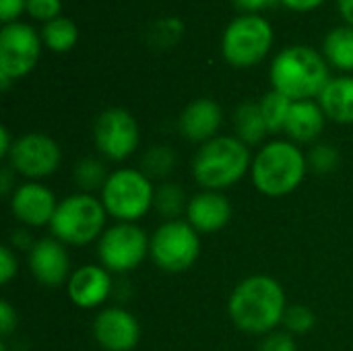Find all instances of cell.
I'll use <instances>...</instances> for the list:
<instances>
[{
    "instance_id": "1",
    "label": "cell",
    "mask_w": 353,
    "mask_h": 351,
    "mask_svg": "<svg viewBox=\"0 0 353 351\" xmlns=\"http://www.w3.org/2000/svg\"><path fill=\"white\" fill-rule=\"evenodd\" d=\"M285 292L281 283L267 275H252L236 285L228 312L232 323L250 335L273 333L285 317Z\"/></svg>"
},
{
    "instance_id": "2",
    "label": "cell",
    "mask_w": 353,
    "mask_h": 351,
    "mask_svg": "<svg viewBox=\"0 0 353 351\" xmlns=\"http://www.w3.org/2000/svg\"><path fill=\"white\" fill-rule=\"evenodd\" d=\"M271 85L292 101L319 99L331 81L327 58L310 46H288L271 62Z\"/></svg>"
},
{
    "instance_id": "3",
    "label": "cell",
    "mask_w": 353,
    "mask_h": 351,
    "mask_svg": "<svg viewBox=\"0 0 353 351\" xmlns=\"http://www.w3.org/2000/svg\"><path fill=\"white\" fill-rule=\"evenodd\" d=\"M248 168H252V157L246 143L238 137H215L194 155L192 176L205 190L221 192L240 182Z\"/></svg>"
},
{
    "instance_id": "4",
    "label": "cell",
    "mask_w": 353,
    "mask_h": 351,
    "mask_svg": "<svg viewBox=\"0 0 353 351\" xmlns=\"http://www.w3.org/2000/svg\"><path fill=\"white\" fill-rule=\"evenodd\" d=\"M308 170V157L292 141H271L252 159V182L267 197L294 192Z\"/></svg>"
},
{
    "instance_id": "5",
    "label": "cell",
    "mask_w": 353,
    "mask_h": 351,
    "mask_svg": "<svg viewBox=\"0 0 353 351\" xmlns=\"http://www.w3.org/2000/svg\"><path fill=\"white\" fill-rule=\"evenodd\" d=\"M275 33L261 12H242L228 23L221 35V54L236 68H250L271 52Z\"/></svg>"
},
{
    "instance_id": "6",
    "label": "cell",
    "mask_w": 353,
    "mask_h": 351,
    "mask_svg": "<svg viewBox=\"0 0 353 351\" xmlns=\"http://www.w3.org/2000/svg\"><path fill=\"white\" fill-rule=\"evenodd\" d=\"M105 207L99 199L79 192L58 203L50 221L52 238L70 246H85L99 238L105 225Z\"/></svg>"
},
{
    "instance_id": "7",
    "label": "cell",
    "mask_w": 353,
    "mask_h": 351,
    "mask_svg": "<svg viewBox=\"0 0 353 351\" xmlns=\"http://www.w3.org/2000/svg\"><path fill=\"white\" fill-rule=\"evenodd\" d=\"M101 203L105 213L116 217L118 223H134L155 205V190L145 172L122 168L108 176L101 188Z\"/></svg>"
},
{
    "instance_id": "8",
    "label": "cell",
    "mask_w": 353,
    "mask_h": 351,
    "mask_svg": "<svg viewBox=\"0 0 353 351\" xmlns=\"http://www.w3.org/2000/svg\"><path fill=\"white\" fill-rule=\"evenodd\" d=\"M153 263L168 273H182L190 269L201 254L199 232L182 219H170L151 236Z\"/></svg>"
},
{
    "instance_id": "9",
    "label": "cell",
    "mask_w": 353,
    "mask_h": 351,
    "mask_svg": "<svg viewBox=\"0 0 353 351\" xmlns=\"http://www.w3.org/2000/svg\"><path fill=\"white\" fill-rule=\"evenodd\" d=\"M151 250V240L137 223H116L101 234L97 257L108 271H134Z\"/></svg>"
},
{
    "instance_id": "10",
    "label": "cell",
    "mask_w": 353,
    "mask_h": 351,
    "mask_svg": "<svg viewBox=\"0 0 353 351\" xmlns=\"http://www.w3.org/2000/svg\"><path fill=\"white\" fill-rule=\"evenodd\" d=\"M41 43V35L29 23H6L0 29V72L12 81L29 74L39 60Z\"/></svg>"
},
{
    "instance_id": "11",
    "label": "cell",
    "mask_w": 353,
    "mask_h": 351,
    "mask_svg": "<svg viewBox=\"0 0 353 351\" xmlns=\"http://www.w3.org/2000/svg\"><path fill=\"white\" fill-rule=\"evenodd\" d=\"M93 139L103 157L124 161L139 147V124L128 110L108 108L95 120Z\"/></svg>"
},
{
    "instance_id": "12",
    "label": "cell",
    "mask_w": 353,
    "mask_h": 351,
    "mask_svg": "<svg viewBox=\"0 0 353 351\" xmlns=\"http://www.w3.org/2000/svg\"><path fill=\"white\" fill-rule=\"evenodd\" d=\"M60 147L54 139L41 132H29L14 141L8 163L10 170L25 178H46L60 166Z\"/></svg>"
},
{
    "instance_id": "13",
    "label": "cell",
    "mask_w": 353,
    "mask_h": 351,
    "mask_svg": "<svg viewBox=\"0 0 353 351\" xmlns=\"http://www.w3.org/2000/svg\"><path fill=\"white\" fill-rule=\"evenodd\" d=\"M93 337L105 351H132L139 343L141 327L124 308H108L93 321Z\"/></svg>"
},
{
    "instance_id": "14",
    "label": "cell",
    "mask_w": 353,
    "mask_h": 351,
    "mask_svg": "<svg viewBox=\"0 0 353 351\" xmlns=\"http://www.w3.org/2000/svg\"><path fill=\"white\" fill-rule=\"evenodd\" d=\"M29 267L33 277L46 288H60L72 275L68 252L56 238H41L31 246Z\"/></svg>"
},
{
    "instance_id": "15",
    "label": "cell",
    "mask_w": 353,
    "mask_h": 351,
    "mask_svg": "<svg viewBox=\"0 0 353 351\" xmlns=\"http://www.w3.org/2000/svg\"><path fill=\"white\" fill-rule=\"evenodd\" d=\"M56 197L54 192L37 182H25L19 188H14L10 197V211L12 215L31 228L50 225L54 213H56Z\"/></svg>"
},
{
    "instance_id": "16",
    "label": "cell",
    "mask_w": 353,
    "mask_h": 351,
    "mask_svg": "<svg viewBox=\"0 0 353 351\" xmlns=\"http://www.w3.org/2000/svg\"><path fill=\"white\" fill-rule=\"evenodd\" d=\"M186 217L199 234H213L225 228L232 219V205L225 194L217 190H203L188 201Z\"/></svg>"
},
{
    "instance_id": "17",
    "label": "cell",
    "mask_w": 353,
    "mask_h": 351,
    "mask_svg": "<svg viewBox=\"0 0 353 351\" xmlns=\"http://www.w3.org/2000/svg\"><path fill=\"white\" fill-rule=\"evenodd\" d=\"M112 294V277L105 267L85 265L68 279V298L74 306L91 310L108 300Z\"/></svg>"
},
{
    "instance_id": "18",
    "label": "cell",
    "mask_w": 353,
    "mask_h": 351,
    "mask_svg": "<svg viewBox=\"0 0 353 351\" xmlns=\"http://www.w3.org/2000/svg\"><path fill=\"white\" fill-rule=\"evenodd\" d=\"M223 122V112L219 108L217 101L209 99V97H199L194 101H190L182 114H180V132L192 141V143H201L205 145L207 141L217 137V130Z\"/></svg>"
},
{
    "instance_id": "19",
    "label": "cell",
    "mask_w": 353,
    "mask_h": 351,
    "mask_svg": "<svg viewBox=\"0 0 353 351\" xmlns=\"http://www.w3.org/2000/svg\"><path fill=\"white\" fill-rule=\"evenodd\" d=\"M325 120L327 116L319 101H294L283 132L292 139V143H314L325 128Z\"/></svg>"
},
{
    "instance_id": "20",
    "label": "cell",
    "mask_w": 353,
    "mask_h": 351,
    "mask_svg": "<svg viewBox=\"0 0 353 351\" xmlns=\"http://www.w3.org/2000/svg\"><path fill=\"white\" fill-rule=\"evenodd\" d=\"M327 118L337 124H353V77H333L319 95Z\"/></svg>"
},
{
    "instance_id": "21",
    "label": "cell",
    "mask_w": 353,
    "mask_h": 351,
    "mask_svg": "<svg viewBox=\"0 0 353 351\" xmlns=\"http://www.w3.org/2000/svg\"><path fill=\"white\" fill-rule=\"evenodd\" d=\"M323 56L339 70H353V27L341 25L331 29L323 39Z\"/></svg>"
},
{
    "instance_id": "22",
    "label": "cell",
    "mask_w": 353,
    "mask_h": 351,
    "mask_svg": "<svg viewBox=\"0 0 353 351\" xmlns=\"http://www.w3.org/2000/svg\"><path fill=\"white\" fill-rule=\"evenodd\" d=\"M234 124H236L238 139L246 145H259L265 139V134L269 132L259 101L256 103L254 101L240 103L234 114Z\"/></svg>"
},
{
    "instance_id": "23",
    "label": "cell",
    "mask_w": 353,
    "mask_h": 351,
    "mask_svg": "<svg viewBox=\"0 0 353 351\" xmlns=\"http://www.w3.org/2000/svg\"><path fill=\"white\" fill-rule=\"evenodd\" d=\"M41 41L46 48H50L52 52H68L77 46L79 41V27L72 19L68 17H58L54 21H48L43 23L41 27Z\"/></svg>"
},
{
    "instance_id": "24",
    "label": "cell",
    "mask_w": 353,
    "mask_h": 351,
    "mask_svg": "<svg viewBox=\"0 0 353 351\" xmlns=\"http://www.w3.org/2000/svg\"><path fill=\"white\" fill-rule=\"evenodd\" d=\"M292 103L294 101L290 97L281 95L275 89H271L269 93L263 95V99L259 101V106H261V112H263V118H265V124H267V130L269 132L285 130V122H288Z\"/></svg>"
},
{
    "instance_id": "25",
    "label": "cell",
    "mask_w": 353,
    "mask_h": 351,
    "mask_svg": "<svg viewBox=\"0 0 353 351\" xmlns=\"http://www.w3.org/2000/svg\"><path fill=\"white\" fill-rule=\"evenodd\" d=\"M108 176L103 170V163L99 159L87 157L83 161H79L74 166V182L83 188V190H95V188H103Z\"/></svg>"
},
{
    "instance_id": "26",
    "label": "cell",
    "mask_w": 353,
    "mask_h": 351,
    "mask_svg": "<svg viewBox=\"0 0 353 351\" xmlns=\"http://www.w3.org/2000/svg\"><path fill=\"white\" fill-rule=\"evenodd\" d=\"M283 325H285L288 333H292V335H306L316 325V317L306 306H292L285 310Z\"/></svg>"
},
{
    "instance_id": "27",
    "label": "cell",
    "mask_w": 353,
    "mask_h": 351,
    "mask_svg": "<svg viewBox=\"0 0 353 351\" xmlns=\"http://www.w3.org/2000/svg\"><path fill=\"white\" fill-rule=\"evenodd\" d=\"M174 151L168 147H153L151 151H147V155L143 157V166H145V174L149 176H163L174 168Z\"/></svg>"
},
{
    "instance_id": "28",
    "label": "cell",
    "mask_w": 353,
    "mask_h": 351,
    "mask_svg": "<svg viewBox=\"0 0 353 351\" xmlns=\"http://www.w3.org/2000/svg\"><path fill=\"white\" fill-rule=\"evenodd\" d=\"M308 163H310L316 172L327 174V172H333V170L337 168V163H339V153H337V149L331 147V145H316V147L310 151V155H308Z\"/></svg>"
},
{
    "instance_id": "29",
    "label": "cell",
    "mask_w": 353,
    "mask_h": 351,
    "mask_svg": "<svg viewBox=\"0 0 353 351\" xmlns=\"http://www.w3.org/2000/svg\"><path fill=\"white\" fill-rule=\"evenodd\" d=\"M182 201H184L182 192H180L176 186H172V184H168V186H163V188H159V190L155 192V205H157V209H159L161 213H165L168 217H176V215L180 213Z\"/></svg>"
},
{
    "instance_id": "30",
    "label": "cell",
    "mask_w": 353,
    "mask_h": 351,
    "mask_svg": "<svg viewBox=\"0 0 353 351\" xmlns=\"http://www.w3.org/2000/svg\"><path fill=\"white\" fill-rule=\"evenodd\" d=\"M62 12V0H27V14L41 23L58 19Z\"/></svg>"
},
{
    "instance_id": "31",
    "label": "cell",
    "mask_w": 353,
    "mask_h": 351,
    "mask_svg": "<svg viewBox=\"0 0 353 351\" xmlns=\"http://www.w3.org/2000/svg\"><path fill=\"white\" fill-rule=\"evenodd\" d=\"M259 351H298L296 345V339L292 333H279V331H273L265 337V341L261 343V350Z\"/></svg>"
},
{
    "instance_id": "32",
    "label": "cell",
    "mask_w": 353,
    "mask_h": 351,
    "mask_svg": "<svg viewBox=\"0 0 353 351\" xmlns=\"http://www.w3.org/2000/svg\"><path fill=\"white\" fill-rule=\"evenodd\" d=\"M155 29L161 33V35H159V41H161V43H163V41L174 43V41L184 33V23H182L180 19H176V17H168V19L159 21V23L155 25Z\"/></svg>"
},
{
    "instance_id": "33",
    "label": "cell",
    "mask_w": 353,
    "mask_h": 351,
    "mask_svg": "<svg viewBox=\"0 0 353 351\" xmlns=\"http://www.w3.org/2000/svg\"><path fill=\"white\" fill-rule=\"evenodd\" d=\"M17 257L12 254V250L8 246H2L0 248V281L2 285H6L14 275H17Z\"/></svg>"
},
{
    "instance_id": "34",
    "label": "cell",
    "mask_w": 353,
    "mask_h": 351,
    "mask_svg": "<svg viewBox=\"0 0 353 351\" xmlns=\"http://www.w3.org/2000/svg\"><path fill=\"white\" fill-rule=\"evenodd\" d=\"M23 12H27V0H0V19L4 25L17 21Z\"/></svg>"
},
{
    "instance_id": "35",
    "label": "cell",
    "mask_w": 353,
    "mask_h": 351,
    "mask_svg": "<svg viewBox=\"0 0 353 351\" xmlns=\"http://www.w3.org/2000/svg\"><path fill=\"white\" fill-rule=\"evenodd\" d=\"M14 327H17V312L6 300H2L0 302V331H2V337H8L14 331Z\"/></svg>"
},
{
    "instance_id": "36",
    "label": "cell",
    "mask_w": 353,
    "mask_h": 351,
    "mask_svg": "<svg viewBox=\"0 0 353 351\" xmlns=\"http://www.w3.org/2000/svg\"><path fill=\"white\" fill-rule=\"evenodd\" d=\"M232 2L236 4V8H240L244 12H259V10H263V8H267L279 0H232Z\"/></svg>"
},
{
    "instance_id": "37",
    "label": "cell",
    "mask_w": 353,
    "mask_h": 351,
    "mask_svg": "<svg viewBox=\"0 0 353 351\" xmlns=\"http://www.w3.org/2000/svg\"><path fill=\"white\" fill-rule=\"evenodd\" d=\"M283 6L292 8V10H298V12H308V10H314L319 8L325 0H279Z\"/></svg>"
},
{
    "instance_id": "38",
    "label": "cell",
    "mask_w": 353,
    "mask_h": 351,
    "mask_svg": "<svg viewBox=\"0 0 353 351\" xmlns=\"http://www.w3.org/2000/svg\"><path fill=\"white\" fill-rule=\"evenodd\" d=\"M337 8H339L343 21L353 27V0H337Z\"/></svg>"
},
{
    "instance_id": "39",
    "label": "cell",
    "mask_w": 353,
    "mask_h": 351,
    "mask_svg": "<svg viewBox=\"0 0 353 351\" xmlns=\"http://www.w3.org/2000/svg\"><path fill=\"white\" fill-rule=\"evenodd\" d=\"M12 145H14V143H10V132H8V128L2 126V128H0V155H2V157H8Z\"/></svg>"
},
{
    "instance_id": "40",
    "label": "cell",
    "mask_w": 353,
    "mask_h": 351,
    "mask_svg": "<svg viewBox=\"0 0 353 351\" xmlns=\"http://www.w3.org/2000/svg\"><path fill=\"white\" fill-rule=\"evenodd\" d=\"M10 186H12L10 168H2V172H0V192L2 194H8L10 192Z\"/></svg>"
},
{
    "instance_id": "41",
    "label": "cell",
    "mask_w": 353,
    "mask_h": 351,
    "mask_svg": "<svg viewBox=\"0 0 353 351\" xmlns=\"http://www.w3.org/2000/svg\"><path fill=\"white\" fill-rule=\"evenodd\" d=\"M10 81H12L10 77H6V74L0 72V87H2V91H6V89L10 87Z\"/></svg>"
},
{
    "instance_id": "42",
    "label": "cell",
    "mask_w": 353,
    "mask_h": 351,
    "mask_svg": "<svg viewBox=\"0 0 353 351\" xmlns=\"http://www.w3.org/2000/svg\"><path fill=\"white\" fill-rule=\"evenodd\" d=\"M0 351H6V348H4V345H0Z\"/></svg>"
}]
</instances>
